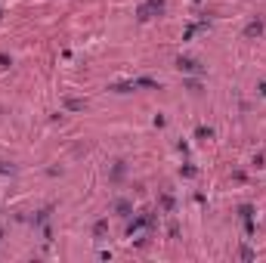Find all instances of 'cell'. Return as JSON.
<instances>
[{
  "label": "cell",
  "mask_w": 266,
  "mask_h": 263,
  "mask_svg": "<svg viewBox=\"0 0 266 263\" xmlns=\"http://www.w3.org/2000/svg\"><path fill=\"white\" fill-rule=\"evenodd\" d=\"M146 226H152V217H149V214L136 217V220L130 223V235H133V232H140V229H146Z\"/></svg>",
  "instance_id": "cell-1"
},
{
  "label": "cell",
  "mask_w": 266,
  "mask_h": 263,
  "mask_svg": "<svg viewBox=\"0 0 266 263\" xmlns=\"http://www.w3.org/2000/svg\"><path fill=\"white\" fill-rule=\"evenodd\" d=\"M260 31H263V22H251V25L245 28V38H257Z\"/></svg>",
  "instance_id": "cell-2"
},
{
  "label": "cell",
  "mask_w": 266,
  "mask_h": 263,
  "mask_svg": "<svg viewBox=\"0 0 266 263\" xmlns=\"http://www.w3.org/2000/svg\"><path fill=\"white\" fill-rule=\"evenodd\" d=\"M180 72H198V62H192V59H180Z\"/></svg>",
  "instance_id": "cell-3"
},
{
  "label": "cell",
  "mask_w": 266,
  "mask_h": 263,
  "mask_svg": "<svg viewBox=\"0 0 266 263\" xmlns=\"http://www.w3.org/2000/svg\"><path fill=\"white\" fill-rule=\"evenodd\" d=\"M114 211H118L121 217H130V214H133V208H130V201H118V204H114Z\"/></svg>",
  "instance_id": "cell-4"
},
{
  "label": "cell",
  "mask_w": 266,
  "mask_h": 263,
  "mask_svg": "<svg viewBox=\"0 0 266 263\" xmlns=\"http://www.w3.org/2000/svg\"><path fill=\"white\" fill-rule=\"evenodd\" d=\"M65 106H68V109H72V112H80V109H84V99H68V102H65Z\"/></svg>",
  "instance_id": "cell-5"
},
{
  "label": "cell",
  "mask_w": 266,
  "mask_h": 263,
  "mask_svg": "<svg viewBox=\"0 0 266 263\" xmlns=\"http://www.w3.org/2000/svg\"><path fill=\"white\" fill-rule=\"evenodd\" d=\"M136 87H158L152 77H140V81H136Z\"/></svg>",
  "instance_id": "cell-6"
},
{
  "label": "cell",
  "mask_w": 266,
  "mask_h": 263,
  "mask_svg": "<svg viewBox=\"0 0 266 263\" xmlns=\"http://www.w3.org/2000/svg\"><path fill=\"white\" fill-rule=\"evenodd\" d=\"M106 226H109V223H106V220H99V223H96V226H93V232H96V235H102V232H106Z\"/></svg>",
  "instance_id": "cell-7"
},
{
  "label": "cell",
  "mask_w": 266,
  "mask_h": 263,
  "mask_svg": "<svg viewBox=\"0 0 266 263\" xmlns=\"http://www.w3.org/2000/svg\"><path fill=\"white\" fill-rule=\"evenodd\" d=\"M9 65H13V62H9V56H6V53H0V68H9Z\"/></svg>",
  "instance_id": "cell-8"
},
{
  "label": "cell",
  "mask_w": 266,
  "mask_h": 263,
  "mask_svg": "<svg viewBox=\"0 0 266 263\" xmlns=\"http://www.w3.org/2000/svg\"><path fill=\"white\" fill-rule=\"evenodd\" d=\"M0 174H13V164H3V161H0Z\"/></svg>",
  "instance_id": "cell-9"
}]
</instances>
